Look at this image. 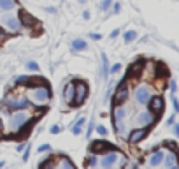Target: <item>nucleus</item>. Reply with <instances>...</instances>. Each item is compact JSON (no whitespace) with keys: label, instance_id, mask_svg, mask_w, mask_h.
I'll return each mask as SVG.
<instances>
[{"label":"nucleus","instance_id":"f257e3e1","mask_svg":"<svg viewBox=\"0 0 179 169\" xmlns=\"http://www.w3.org/2000/svg\"><path fill=\"white\" fill-rule=\"evenodd\" d=\"M30 118H32L30 113H27L25 109H18V111L11 116V120H9V132H18L23 125L30 120Z\"/></svg>","mask_w":179,"mask_h":169},{"label":"nucleus","instance_id":"f03ea898","mask_svg":"<svg viewBox=\"0 0 179 169\" xmlns=\"http://www.w3.org/2000/svg\"><path fill=\"white\" fill-rule=\"evenodd\" d=\"M125 162L126 160L123 159V155H121L120 151H107L99 160V166H102V167H112V166H125Z\"/></svg>","mask_w":179,"mask_h":169},{"label":"nucleus","instance_id":"7ed1b4c3","mask_svg":"<svg viewBox=\"0 0 179 169\" xmlns=\"http://www.w3.org/2000/svg\"><path fill=\"white\" fill-rule=\"evenodd\" d=\"M28 99H30L35 106H44V104L49 101V90L46 88V86H35V88L30 90Z\"/></svg>","mask_w":179,"mask_h":169},{"label":"nucleus","instance_id":"20e7f679","mask_svg":"<svg viewBox=\"0 0 179 169\" xmlns=\"http://www.w3.org/2000/svg\"><path fill=\"white\" fill-rule=\"evenodd\" d=\"M135 101H137V104H141V106L149 104V101H151V90H149L146 84L137 86V88H135Z\"/></svg>","mask_w":179,"mask_h":169},{"label":"nucleus","instance_id":"39448f33","mask_svg":"<svg viewBox=\"0 0 179 169\" xmlns=\"http://www.w3.org/2000/svg\"><path fill=\"white\" fill-rule=\"evenodd\" d=\"M2 23H4V27L9 32H19V28H21V21L14 14H4L2 16Z\"/></svg>","mask_w":179,"mask_h":169},{"label":"nucleus","instance_id":"423d86ee","mask_svg":"<svg viewBox=\"0 0 179 169\" xmlns=\"http://www.w3.org/2000/svg\"><path fill=\"white\" fill-rule=\"evenodd\" d=\"M74 84H76V94H74V102H72V104L79 106V104H83L86 94H88V86H86V83H83V81L74 83Z\"/></svg>","mask_w":179,"mask_h":169},{"label":"nucleus","instance_id":"0eeeda50","mask_svg":"<svg viewBox=\"0 0 179 169\" xmlns=\"http://www.w3.org/2000/svg\"><path fill=\"white\" fill-rule=\"evenodd\" d=\"M135 122L139 125H142V127H148V125H151L153 122H155V115H153V111H142L137 115V118H135Z\"/></svg>","mask_w":179,"mask_h":169},{"label":"nucleus","instance_id":"6e6552de","mask_svg":"<svg viewBox=\"0 0 179 169\" xmlns=\"http://www.w3.org/2000/svg\"><path fill=\"white\" fill-rule=\"evenodd\" d=\"M28 101L25 97L21 99H7V106L11 107V109H14V111H18V109H27L28 107Z\"/></svg>","mask_w":179,"mask_h":169},{"label":"nucleus","instance_id":"1a4fd4ad","mask_svg":"<svg viewBox=\"0 0 179 169\" xmlns=\"http://www.w3.org/2000/svg\"><path fill=\"white\" fill-rule=\"evenodd\" d=\"M163 157H165V151H163V150H155L151 155H149L148 164L149 166H160V164H163Z\"/></svg>","mask_w":179,"mask_h":169},{"label":"nucleus","instance_id":"9d476101","mask_svg":"<svg viewBox=\"0 0 179 169\" xmlns=\"http://www.w3.org/2000/svg\"><path fill=\"white\" fill-rule=\"evenodd\" d=\"M163 164H165L167 167H179L177 155H176L174 151H169V153H165V157H163Z\"/></svg>","mask_w":179,"mask_h":169},{"label":"nucleus","instance_id":"9b49d317","mask_svg":"<svg viewBox=\"0 0 179 169\" xmlns=\"http://www.w3.org/2000/svg\"><path fill=\"white\" fill-rule=\"evenodd\" d=\"M74 94H76V84L74 83H69L67 86H65V90H63V99L67 101V102H74Z\"/></svg>","mask_w":179,"mask_h":169},{"label":"nucleus","instance_id":"f8f14e48","mask_svg":"<svg viewBox=\"0 0 179 169\" xmlns=\"http://www.w3.org/2000/svg\"><path fill=\"white\" fill-rule=\"evenodd\" d=\"M149 107H151L153 113H161V109H163V99L161 97H151Z\"/></svg>","mask_w":179,"mask_h":169},{"label":"nucleus","instance_id":"ddd939ff","mask_svg":"<svg viewBox=\"0 0 179 169\" xmlns=\"http://www.w3.org/2000/svg\"><path fill=\"white\" fill-rule=\"evenodd\" d=\"M126 97H128V90H126L125 83H121V86L118 88L116 95H114V101H116L118 104H121V102H125L126 101Z\"/></svg>","mask_w":179,"mask_h":169},{"label":"nucleus","instance_id":"4468645a","mask_svg":"<svg viewBox=\"0 0 179 169\" xmlns=\"http://www.w3.org/2000/svg\"><path fill=\"white\" fill-rule=\"evenodd\" d=\"M146 134H148V130H146V129H135L134 132L130 134V143H139V141H142V139L146 138Z\"/></svg>","mask_w":179,"mask_h":169},{"label":"nucleus","instance_id":"2eb2a0df","mask_svg":"<svg viewBox=\"0 0 179 169\" xmlns=\"http://www.w3.org/2000/svg\"><path fill=\"white\" fill-rule=\"evenodd\" d=\"M126 118V109L123 106L114 107V122H123Z\"/></svg>","mask_w":179,"mask_h":169},{"label":"nucleus","instance_id":"dca6fc26","mask_svg":"<svg viewBox=\"0 0 179 169\" xmlns=\"http://www.w3.org/2000/svg\"><path fill=\"white\" fill-rule=\"evenodd\" d=\"M16 7V0H0V11H13Z\"/></svg>","mask_w":179,"mask_h":169},{"label":"nucleus","instance_id":"f3484780","mask_svg":"<svg viewBox=\"0 0 179 169\" xmlns=\"http://www.w3.org/2000/svg\"><path fill=\"white\" fill-rule=\"evenodd\" d=\"M54 167H70V169H74L76 166H74V162H70L67 157H62L60 162H54Z\"/></svg>","mask_w":179,"mask_h":169},{"label":"nucleus","instance_id":"a211bd4d","mask_svg":"<svg viewBox=\"0 0 179 169\" xmlns=\"http://www.w3.org/2000/svg\"><path fill=\"white\" fill-rule=\"evenodd\" d=\"M83 127H84V118H79V120L76 122V125H74V129H72V132H74V134H79Z\"/></svg>","mask_w":179,"mask_h":169},{"label":"nucleus","instance_id":"6ab92c4d","mask_svg":"<svg viewBox=\"0 0 179 169\" xmlns=\"http://www.w3.org/2000/svg\"><path fill=\"white\" fill-rule=\"evenodd\" d=\"M72 48L77 49V51L86 49V42H84V41H81V39H77V41H74V42H72Z\"/></svg>","mask_w":179,"mask_h":169},{"label":"nucleus","instance_id":"aec40b11","mask_svg":"<svg viewBox=\"0 0 179 169\" xmlns=\"http://www.w3.org/2000/svg\"><path fill=\"white\" fill-rule=\"evenodd\" d=\"M135 37H137V34H135L134 30H130V32H126V34H125V42H130V41H134Z\"/></svg>","mask_w":179,"mask_h":169},{"label":"nucleus","instance_id":"412c9836","mask_svg":"<svg viewBox=\"0 0 179 169\" xmlns=\"http://www.w3.org/2000/svg\"><path fill=\"white\" fill-rule=\"evenodd\" d=\"M23 21H25V25H35V19L33 18H30V16H28V14H25V16H23Z\"/></svg>","mask_w":179,"mask_h":169},{"label":"nucleus","instance_id":"4be33fe9","mask_svg":"<svg viewBox=\"0 0 179 169\" xmlns=\"http://www.w3.org/2000/svg\"><path fill=\"white\" fill-rule=\"evenodd\" d=\"M30 81V78L28 76H19L18 79H16V84H21V83H28Z\"/></svg>","mask_w":179,"mask_h":169},{"label":"nucleus","instance_id":"5701e85b","mask_svg":"<svg viewBox=\"0 0 179 169\" xmlns=\"http://www.w3.org/2000/svg\"><path fill=\"white\" fill-rule=\"evenodd\" d=\"M88 166H99V159L97 157H90V160H88Z\"/></svg>","mask_w":179,"mask_h":169},{"label":"nucleus","instance_id":"b1692460","mask_svg":"<svg viewBox=\"0 0 179 169\" xmlns=\"http://www.w3.org/2000/svg\"><path fill=\"white\" fill-rule=\"evenodd\" d=\"M27 67H28V69H32V71H37V69H39V65H37L35 62H28Z\"/></svg>","mask_w":179,"mask_h":169},{"label":"nucleus","instance_id":"393cba45","mask_svg":"<svg viewBox=\"0 0 179 169\" xmlns=\"http://www.w3.org/2000/svg\"><path fill=\"white\" fill-rule=\"evenodd\" d=\"M172 104H174V109H176V113H179V101L176 97H172Z\"/></svg>","mask_w":179,"mask_h":169},{"label":"nucleus","instance_id":"a878e982","mask_svg":"<svg viewBox=\"0 0 179 169\" xmlns=\"http://www.w3.org/2000/svg\"><path fill=\"white\" fill-rule=\"evenodd\" d=\"M170 90H172V94L177 92V84H176V81H170Z\"/></svg>","mask_w":179,"mask_h":169},{"label":"nucleus","instance_id":"bb28decb","mask_svg":"<svg viewBox=\"0 0 179 169\" xmlns=\"http://www.w3.org/2000/svg\"><path fill=\"white\" fill-rule=\"evenodd\" d=\"M97 130H99V132L102 134V136H105V134H107V130H105V127H102V125H99V127H97Z\"/></svg>","mask_w":179,"mask_h":169},{"label":"nucleus","instance_id":"cd10ccee","mask_svg":"<svg viewBox=\"0 0 179 169\" xmlns=\"http://www.w3.org/2000/svg\"><path fill=\"white\" fill-rule=\"evenodd\" d=\"M121 71V65L120 63H114V65H112V71L111 72H120Z\"/></svg>","mask_w":179,"mask_h":169},{"label":"nucleus","instance_id":"c85d7f7f","mask_svg":"<svg viewBox=\"0 0 179 169\" xmlns=\"http://www.w3.org/2000/svg\"><path fill=\"white\" fill-rule=\"evenodd\" d=\"M111 2H112V0H104V2H102V9H107L109 5H111Z\"/></svg>","mask_w":179,"mask_h":169},{"label":"nucleus","instance_id":"c756f323","mask_svg":"<svg viewBox=\"0 0 179 169\" xmlns=\"http://www.w3.org/2000/svg\"><path fill=\"white\" fill-rule=\"evenodd\" d=\"M49 130H51V134H58L60 132V127H58V125H54V127H51Z\"/></svg>","mask_w":179,"mask_h":169},{"label":"nucleus","instance_id":"7c9ffc66","mask_svg":"<svg viewBox=\"0 0 179 169\" xmlns=\"http://www.w3.org/2000/svg\"><path fill=\"white\" fill-rule=\"evenodd\" d=\"M39 151H49V144H42V146L39 148Z\"/></svg>","mask_w":179,"mask_h":169},{"label":"nucleus","instance_id":"2f4dec72","mask_svg":"<svg viewBox=\"0 0 179 169\" xmlns=\"http://www.w3.org/2000/svg\"><path fill=\"white\" fill-rule=\"evenodd\" d=\"M174 134L179 138V123H176V125H174Z\"/></svg>","mask_w":179,"mask_h":169},{"label":"nucleus","instance_id":"473e14b6","mask_svg":"<svg viewBox=\"0 0 179 169\" xmlns=\"http://www.w3.org/2000/svg\"><path fill=\"white\" fill-rule=\"evenodd\" d=\"M91 39H97V41H99L100 35H99V34H91Z\"/></svg>","mask_w":179,"mask_h":169},{"label":"nucleus","instance_id":"72a5a7b5","mask_svg":"<svg viewBox=\"0 0 179 169\" xmlns=\"http://www.w3.org/2000/svg\"><path fill=\"white\" fill-rule=\"evenodd\" d=\"M28 153H30V150H28V148H27V151H25V155H23V159H25V160L28 159Z\"/></svg>","mask_w":179,"mask_h":169},{"label":"nucleus","instance_id":"f704fd0d","mask_svg":"<svg viewBox=\"0 0 179 169\" xmlns=\"http://www.w3.org/2000/svg\"><path fill=\"white\" fill-rule=\"evenodd\" d=\"M0 130H2V122H0Z\"/></svg>","mask_w":179,"mask_h":169},{"label":"nucleus","instance_id":"c9c22d12","mask_svg":"<svg viewBox=\"0 0 179 169\" xmlns=\"http://www.w3.org/2000/svg\"><path fill=\"white\" fill-rule=\"evenodd\" d=\"M83 2H84V0H83Z\"/></svg>","mask_w":179,"mask_h":169}]
</instances>
